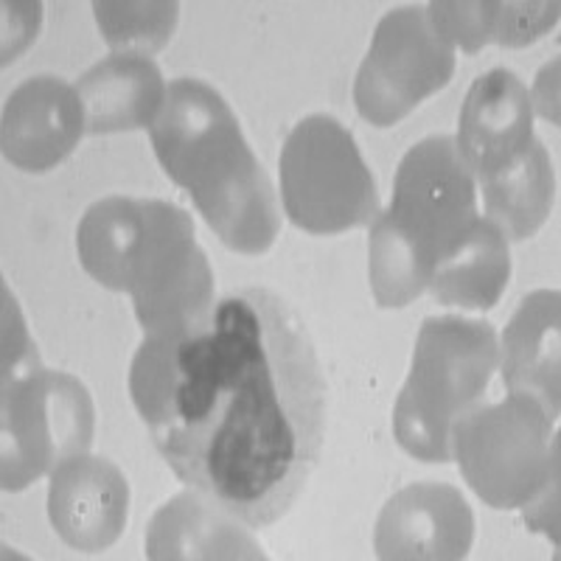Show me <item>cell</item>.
Here are the masks:
<instances>
[{"instance_id": "cell-19", "label": "cell", "mask_w": 561, "mask_h": 561, "mask_svg": "<svg viewBox=\"0 0 561 561\" xmlns=\"http://www.w3.org/2000/svg\"><path fill=\"white\" fill-rule=\"evenodd\" d=\"M483 185L485 214L511 242H525L536 237L553 208V167L548 149L539 138L519 154L508 169L489 178Z\"/></svg>"}, {"instance_id": "cell-4", "label": "cell", "mask_w": 561, "mask_h": 561, "mask_svg": "<svg viewBox=\"0 0 561 561\" xmlns=\"http://www.w3.org/2000/svg\"><path fill=\"white\" fill-rule=\"evenodd\" d=\"M478 219V188L455 138L421 140L396 169L393 203L370 225L368 275L382 309L413 304L435 264Z\"/></svg>"}, {"instance_id": "cell-3", "label": "cell", "mask_w": 561, "mask_h": 561, "mask_svg": "<svg viewBox=\"0 0 561 561\" xmlns=\"http://www.w3.org/2000/svg\"><path fill=\"white\" fill-rule=\"evenodd\" d=\"M77 250L90 278L133 295L144 334L183 325L214 307V273L192 217L167 199H99L79 222Z\"/></svg>"}, {"instance_id": "cell-20", "label": "cell", "mask_w": 561, "mask_h": 561, "mask_svg": "<svg viewBox=\"0 0 561 561\" xmlns=\"http://www.w3.org/2000/svg\"><path fill=\"white\" fill-rule=\"evenodd\" d=\"M93 12L113 51L149 57L172 39L180 7L169 0H96Z\"/></svg>"}, {"instance_id": "cell-11", "label": "cell", "mask_w": 561, "mask_h": 561, "mask_svg": "<svg viewBox=\"0 0 561 561\" xmlns=\"http://www.w3.org/2000/svg\"><path fill=\"white\" fill-rule=\"evenodd\" d=\"M129 508V485L113 460L73 455L51 472L48 517L68 548L99 553L118 542Z\"/></svg>"}, {"instance_id": "cell-10", "label": "cell", "mask_w": 561, "mask_h": 561, "mask_svg": "<svg viewBox=\"0 0 561 561\" xmlns=\"http://www.w3.org/2000/svg\"><path fill=\"white\" fill-rule=\"evenodd\" d=\"M474 514L455 485L413 483L385 503L374 548L385 561H458L469 556Z\"/></svg>"}, {"instance_id": "cell-18", "label": "cell", "mask_w": 561, "mask_h": 561, "mask_svg": "<svg viewBox=\"0 0 561 561\" xmlns=\"http://www.w3.org/2000/svg\"><path fill=\"white\" fill-rule=\"evenodd\" d=\"M427 18L447 43L466 54H478L483 45L505 48L542 39L559 23L556 3H430Z\"/></svg>"}, {"instance_id": "cell-2", "label": "cell", "mask_w": 561, "mask_h": 561, "mask_svg": "<svg viewBox=\"0 0 561 561\" xmlns=\"http://www.w3.org/2000/svg\"><path fill=\"white\" fill-rule=\"evenodd\" d=\"M149 135L163 172L192 194L222 244L244 255L273 248L280 228L273 183L217 90L188 77L172 82Z\"/></svg>"}, {"instance_id": "cell-14", "label": "cell", "mask_w": 561, "mask_h": 561, "mask_svg": "<svg viewBox=\"0 0 561 561\" xmlns=\"http://www.w3.org/2000/svg\"><path fill=\"white\" fill-rule=\"evenodd\" d=\"M147 556L154 561L264 559V550L239 528L233 514L192 489L154 514L147 530Z\"/></svg>"}, {"instance_id": "cell-13", "label": "cell", "mask_w": 561, "mask_h": 561, "mask_svg": "<svg viewBox=\"0 0 561 561\" xmlns=\"http://www.w3.org/2000/svg\"><path fill=\"white\" fill-rule=\"evenodd\" d=\"M534 140V99L511 70L497 68L474 79L455 138L460 160L485 183L508 169Z\"/></svg>"}, {"instance_id": "cell-8", "label": "cell", "mask_w": 561, "mask_h": 561, "mask_svg": "<svg viewBox=\"0 0 561 561\" xmlns=\"http://www.w3.org/2000/svg\"><path fill=\"white\" fill-rule=\"evenodd\" d=\"M280 199L295 228L334 237L382 214L374 174L354 135L332 115H309L280 149Z\"/></svg>"}, {"instance_id": "cell-7", "label": "cell", "mask_w": 561, "mask_h": 561, "mask_svg": "<svg viewBox=\"0 0 561 561\" xmlns=\"http://www.w3.org/2000/svg\"><path fill=\"white\" fill-rule=\"evenodd\" d=\"M0 483L20 491L93 444L96 413L88 388L39 365L34 345L7 348L0 410Z\"/></svg>"}, {"instance_id": "cell-16", "label": "cell", "mask_w": 561, "mask_h": 561, "mask_svg": "<svg viewBox=\"0 0 561 561\" xmlns=\"http://www.w3.org/2000/svg\"><path fill=\"white\" fill-rule=\"evenodd\" d=\"M90 135L147 129L158 118L167 84L149 57L113 54L77 82Z\"/></svg>"}, {"instance_id": "cell-6", "label": "cell", "mask_w": 561, "mask_h": 561, "mask_svg": "<svg viewBox=\"0 0 561 561\" xmlns=\"http://www.w3.org/2000/svg\"><path fill=\"white\" fill-rule=\"evenodd\" d=\"M497 363V332L485 320L453 314L424 320L413 368L393 408L399 447L427 463H449V430L478 404Z\"/></svg>"}, {"instance_id": "cell-9", "label": "cell", "mask_w": 561, "mask_h": 561, "mask_svg": "<svg viewBox=\"0 0 561 561\" xmlns=\"http://www.w3.org/2000/svg\"><path fill=\"white\" fill-rule=\"evenodd\" d=\"M455 73V45L430 23L427 9L404 7L379 20L354 82L357 113L374 127H393Z\"/></svg>"}, {"instance_id": "cell-5", "label": "cell", "mask_w": 561, "mask_h": 561, "mask_svg": "<svg viewBox=\"0 0 561 561\" xmlns=\"http://www.w3.org/2000/svg\"><path fill=\"white\" fill-rule=\"evenodd\" d=\"M556 419L525 393L497 404H474L449 430V449L466 483L497 511L523 508L534 528L553 530L548 505L559 503Z\"/></svg>"}, {"instance_id": "cell-1", "label": "cell", "mask_w": 561, "mask_h": 561, "mask_svg": "<svg viewBox=\"0 0 561 561\" xmlns=\"http://www.w3.org/2000/svg\"><path fill=\"white\" fill-rule=\"evenodd\" d=\"M129 396L169 469L248 528L293 508L323 449L325 379L312 337L267 289L144 334Z\"/></svg>"}, {"instance_id": "cell-17", "label": "cell", "mask_w": 561, "mask_h": 561, "mask_svg": "<svg viewBox=\"0 0 561 561\" xmlns=\"http://www.w3.org/2000/svg\"><path fill=\"white\" fill-rule=\"evenodd\" d=\"M511 278L508 239L491 219L478 217L430 275V293L444 307H497Z\"/></svg>"}, {"instance_id": "cell-12", "label": "cell", "mask_w": 561, "mask_h": 561, "mask_svg": "<svg viewBox=\"0 0 561 561\" xmlns=\"http://www.w3.org/2000/svg\"><path fill=\"white\" fill-rule=\"evenodd\" d=\"M84 133L88 122L77 88L57 77H34L7 99L0 149L14 169L39 174L62 163Z\"/></svg>"}, {"instance_id": "cell-15", "label": "cell", "mask_w": 561, "mask_h": 561, "mask_svg": "<svg viewBox=\"0 0 561 561\" xmlns=\"http://www.w3.org/2000/svg\"><path fill=\"white\" fill-rule=\"evenodd\" d=\"M561 307L556 289L525 295L503 334V382L559 415V334Z\"/></svg>"}]
</instances>
